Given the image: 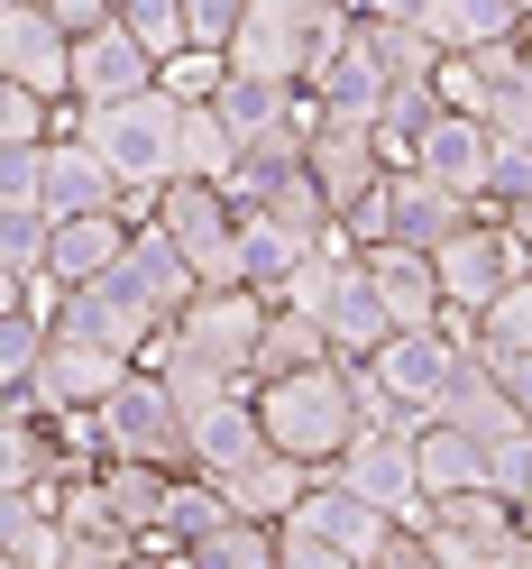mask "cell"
I'll return each mask as SVG.
<instances>
[{
  "label": "cell",
  "instance_id": "1",
  "mask_svg": "<svg viewBox=\"0 0 532 569\" xmlns=\"http://www.w3.org/2000/svg\"><path fill=\"white\" fill-rule=\"evenodd\" d=\"M74 129L120 166V184H129L120 211L129 221H157L165 184L184 174V101H174L165 83L138 92V101H74Z\"/></svg>",
  "mask_w": 532,
  "mask_h": 569
},
{
  "label": "cell",
  "instance_id": "2",
  "mask_svg": "<svg viewBox=\"0 0 532 569\" xmlns=\"http://www.w3.org/2000/svg\"><path fill=\"white\" fill-rule=\"evenodd\" d=\"M258 413H267V441H275V450H294L303 469H331V459L368 432L359 386H349V359L294 368V377H267V386H258Z\"/></svg>",
  "mask_w": 532,
  "mask_h": 569
},
{
  "label": "cell",
  "instance_id": "3",
  "mask_svg": "<svg viewBox=\"0 0 532 569\" xmlns=\"http://www.w3.org/2000/svg\"><path fill=\"white\" fill-rule=\"evenodd\" d=\"M101 441L111 459H148V469H193V405L174 396V386L138 359L120 377V396L101 405Z\"/></svg>",
  "mask_w": 532,
  "mask_h": 569
},
{
  "label": "cell",
  "instance_id": "4",
  "mask_svg": "<svg viewBox=\"0 0 532 569\" xmlns=\"http://www.w3.org/2000/svg\"><path fill=\"white\" fill-rule=\"evenodd\" d=\"M303 92H312V111H322V120H359V129L385 120V101H395V74H385V56H377V38H368V19H359V10H349L331 38H322V56H312Z\"/></svg>",
  "mask_w": 532,
  "mask_h": 569
},
{
  "label": "cell",
  "instance_id": "5",
  "mask_svg": "<svg viewBox=\"0 0 532 569\" xmlns=\"http://www.w3.org/2000/svg\"><path fill=\"white\" fill-rule=\"evenodd\" d=\"M486 202H469V193H450V184H432V174L422 166H395L377 184V202L359 211V221H349V239L359 248H377V239H404V248H441L450 230H469Z\"/></svg>",
  "mask_w": 532,
  "mask_h": 569
},
{
  "label": "cell",
  "instance_id": "6",
  "mask_svg": "<svg viewBox=\"0 0 532 569\" xmlns=\"http://www.w3.org/2000/svg\"><path fill=\"white\" fill-rule=\"evenodd\" d=\"M432 267H441V295L450 303H469V312H486L495 295H514V284L532 276V248L514 239V221H505V211H478V221L469 230H450L441 248H432Z\"/></svg>",
  "mask_w": 532,
  "mask_h": 569
},
{
  "label": "cell",
  "instance_id": "7",
  "mask_svg": "<svg viewBox=\"0 0 532 569\" xmlns=\"http://www.w3.org/2000/svg\"><path fill=\"white\" fill-rule=\"evenodd\" d=\"M157 230L193 258L202 284H248V276H239V202H230L221 184H193V174H174L165 202H157Z\"/></svg>",
  "mask_w": 532,
  "mask_h": 569
},
{
  "label": "cell",
  "instance_id": "8",
  "mask_svg": "<svg viewBox=\"0 0 532 569\" xmlns=\"http://www.w3.org/2000/svg\"><path fill=\"white\" fill-rule=\"evenodd\" d=\"M0 83L74 101V38H64V19L47 0H0Z\"/></svg>",
  "mask_w": 532,
  "mask_h": 569
},
{
  "label": "cell",
  "instance_id": "9",
  "mask_svg": "<svg viewBox=\"0 0 532 569\" xmlns=\"http://www.w3.org/2000/svg\"><path fill=\"white\" fill-rule=\"evenodd\" d=\"M129 368H138V359H120V349H101V340H64V331H56V340H47V368L28 377L19 396L38 405L47 422H56V413H101V405L120 396V377H129Z\"/></svg>",
  "mask_w": 532,
  "mask_h": 569
},
{
  "label": "cell",
  "instance_id": "10",
  "mask_svg": "<svg viewBox=\"0 0 532 569\" xmlns=\"http://www.w3.org/2000/svg\"><path fill=\"white\" fill-rule=\"evenodd\" d=\"M331 469L359 487L368 506H385L395 523H422V515H432V487H422V450H413V432H359V441L331 459Z\"/></svg>",
  "mask_w": 532,
  "mask_h": 569
},
{
  "label": "cell",
  "instance_id": "11",
  "mask_svg": "<svg viewBox=\"0 0 532 569\" xmlns=\"http://www.w3.org/2000/svg\"><path fill=\"white\" fill-rule=\"evenodd\" d=\"M422 532H432V551L450 569H486L495 551L523 532V506L495 487H469V496H432V515H422Z\"/></svg>",
  "mask_w": 532,
  "mask_h": 569
},
{
  "label": "cell",
  "instance_id": "12",
  "mask_svg": "<svg viewBox=\"0 0 532 569\" xmlns=\"http://www.w3.org/2000/svg\"><path fill=\"white\" fill-rule=\"evenodd\" d=\"M413 166L432 174V184H450V193H469V202H495V129L478 120V111H441L422 120V138H413Z\"/></svg>",
  "mask_w": 532,
  "mask_h": 569
},
{
  "label": "cell",
  "instance_id": "13",
  "mask_svg": "<svg viewBox=\"0 0 532 569\" xmlns=\"http://www.w3.org/2000/svg\"><path fill=\"white\" fill-rule=\"evenodd\" d=\"M303 166H312V184L331 193L340 221H359V211L377 202V184L395 174L385 148H377V129H359V120H322V129H312V148H303Z\"/></svg>",
  "mask_w": 532,
  "mask_h": 569
},
{
  "label": "cell",
  "instance_id": "14",
  "mask_svg": "<svg viewBox=\"0 0 532 569\" xmlns=\"http://www.w3.org/2000/svg\"><path fill=\"white\" fill-rule=\"evenodd\" d=\"M368 368L385 377V396H395L404 413H441L450 377L469 368V340H459V331H441V322H432V331H395V340H385Z\"/></svg>",
  "mask_w": 532,
  "mask_h": 569
},
{
  "label": "cell",
  "instance_id": "15",
  "mask_svg": "<svg viewBox=\"0 0 532 569\" xmlns=\"http://www.w3.org/2000/svg\"><path fill=\"white\" fill-rule=\"evenodd\" d=\"M285 523H303V532H322V542L331 551H349V560H377L385 542H395V515H385V506H368V496L359 487H349L340 469H322V478H312V496H303V506L285 515Z\"/></svg>",
  "mask_w": 532,
  "mask_h": 569
},
{
  "label": "cell",
  "instance_id": "16",
  "mask_svg": "<svg viewBox=\"0 0 532 569\" xmlns=\"http://www.w3.org/2000/svg\"><path fill=\"white\" fill-rule=\"evenodd\" d=\"M165 64L148 56V38H138L129 19H111L101 38H74V101H138L157 92Z\"/></svg>",
  "mask_w": 532,
  "mask_h": 569
},
{
  "label": "cell",
  "instance_id": "17",
  "mask_svg": "<svg viewBox=\"0 0 532 569\" xmlns=\"http://www.w3.org/2000/svg\"><path fill=\"white\" fill-rule=\"evenodd\" d=\"M120 202H129L120 166L101 157L83 129H64L47 148V211H56V221H83V211H120Z\"/></svg>",
  "mask_w": 532,
  "mask_h": 569
},
{
  "label": "cell",
  "instance_id": "18",
  "mask_svg": "<svg viewBox=\"0 0 532 569\" xmlns=\"http://www.w3.org/2000/svg\"><path fill=\"white\" fill-rule=\"evenodd\" d=\"M441 422L478 432L486 450H495V441H514V432H532V413L514 405V386H505V368H495L486 349H469V368L450 377V396H441Z\"/></svg>",
  "mask_w": 532,
  "mask_h": 569
},
{
  "label": "cell",
  "instance_id": "19",
  "mask_svg": "<svg viewBox=\"0 0 532 569\" xmlns=\"http://www.w3.org/2000/svg\"><path fill=\"white\" fill-rule=\"evenodd\" d=\"M368 276H377L385 312H395V331H432L441 312H450V295H441V267H432V248L377 239V248H368Z\"/></svg>",
  "mask_w": 532,
  "mask_h": 569
},
{
  "label": "cell",
  "instance_id": "20",
  "mask_svg": "<svg viewBox=\"0 0 532 569\" xmlns=\"http://www.w3.org/2000/svg\"><path fill=\"white\" fill-rule=\"evenodd\" d=\"M258 450H267V413H258V386H239V396H211V405H193V469L230 478V469H248Z\"/></svg>",
  "mask_w": 532,
  "mask_h": 569
},
{
  "label": "cell",
  "instance_id": "21",
  "mask_svg": "<svg viewBox=\"0 0 532 569\" xmlns=\"http://www.w3.org/2000/svg\"><path fill=\"white\" fill-rule=\"evenodd\" d=\"M322 331H331V349H340V359H377V349L395 340V312H385L377 276H368V248H359V258H349V276L331 284V303H322Z\"/></svg>",
  "mask_w": 532,
  "mask_h": 569
},
{
  "label": "cell",
  "instance_id": "22",
  "mask_svg": "<svg viewBox=\"0 0 532 569\" xmlns=\"http://www.w3.org/2000/svg\"><path fill=\"white\" fill-rule=\"evenodd\" d=\"M312 478H322V469H303L294 450H275V441H267V450L248 459V469H230L221 487H230V506H239L248 523H285L303 496H312Z\"/></svg>",
  "mask_w": 532,
  "mask_h": 569
},
{
  "label": "cell",
  "instance_id": "23",
  "mask_svg": "<svg viewBox=\"0 0 532 569\" xmlns=\"http://www.w3.org/2000/svg\"><path fill=\"white\" fill-rule=\"evenodd\" d=\"M138 221L129 211H83V221H56V284H101L129 258Z\"/></svg>",
  "mask_w": 532,
  "mask_h": 569
},
{
  "label": "cell",
  "instance_id": "24",
  "mask_svg": "<svg viewBox=\"0 0 532 569\" xmlns=\"http://www.w3.org/2000/svg\"><path fill=\"white\" fill-rule=\"evenodd\" d=\"M413 450H422V487H432V496L495 487V459H486V441H478V432H459V422H441V413L413 432Z\"/></svg>",
  "mask_w": 532,
  "mask_h": 569
},
{
  "label": "cell",
  "instance_id": "25",
  "mask_svg": "<svg viewBox=\"0 0 532 569\" xmlns=\"http://www.w3.org/2000/svg\"><path fill=\"white\" fill-rule=\"evenodd\" d=\"M174 478L184 469H148V459H111L101 469V496H111V515L138 532V542H157L165 532V496H174Z\"/></svg>",
  "mask_w": 532,
  "mask_h": 569
},
{
  "label": "cell",
  "instance_id": "26",
  "mask_svg": "<svg viewBox=\"0 0 532 569\" xmlns=\"http://www.w3.org/2000/svg\"><path fill=\"white\" fill-rule=\"evenodd\" d=\"M221 523H239L230 487L211 478V469H184V478H174V496H165V532H157V542L193 551V542H211V532H221Z\"/></svg>",
  "mask_w": 532,
  "mask_h": 569
},
{
  "label": "cell",
  "instance_id": "27",
  "mask_svg": "<svg viewBox=\"0 0 532 569\" xmlns=\"http://www.w3.org/2000/svg\"><path fill=\"white\" fill-rule=\"evenodd\" d=\"M322 359H340V349H331V331L312 322V312H294V303H267V340H258V386H267V377H294V368H322Z\"/></svg>",
  "mask_w": 532,
  "mask_h": 569
},
{
  "label": "cell",
  "instance_id": "28",
  "mask_svg": "<svg viewBox=\"0 0 532 569\" xmlns=\"http://www.w3.org/2000/svg\"><path fill=\"white\" fill-rule=\"evenodd\" d=\"M47 340H56V322L28 295H10V312H0V396H19V386L47 368Z\"/></svg>",
  "mask_w": 532,
  "mask_h": 569
},
{
  "label": "cell",
  "instance_id": "29",
  "mask_svg": "<svg viewBox=\"0 0 532 569\" xmlns=\"http://www.w3.org/2000/svg\"><path fill=\"white\" fill-rule=\"evenodd\" d=\"M441 38L450 47H523L532 38V10H523V0H450Z\"/></svg>",
  "mask_w": 532,
  "mask_h": 569
},
{
  "label": "cell",
  "instance_id": "30",
  "mask_svg": "<svg viewBox=\"0 0 532 569\" xmlns=\"http://www.w3.org/2000/svg\"><path fill=\"white\" fill-rule=\"evenodd\" d=\"M0 276L10 284L56 276V211H0Z\"/></svg>",
  "mask_w": 532,
  "mask_h": 569
},
{
  "label": "cell",
  "instance_id": "31",
  "mask_svg": "<svg viewBox=\"0 0 532 569\" xmlns=\"http://www.w3.org/2000/svg\"><path fill=\"white\" fill-rule=\"evenodd\" d=\"M184 174L193 184H230L239 174V138H230V120L211 101H184Z\"/></svg>",
  "mask_w": 532,
  "mask_h": 569
},
{
  "label": "cell",
  "instance_id": "32",
  "mask_svg": "<svg viewBox=\"0 0 532 569\" xmlns=\"http://www.w3.org/2000/svg\"><path fill=\"white\" fill-rule=\"evenodd\" d=\"M193 560H202V569H285V532L239 515V523L211 532V542H193Z\"/></svg>",
  "mask_w": 532,
  "mask_h": 569
},
{
  "label": "cell",
  "instance_id": "33",
  "mask_svg": "<svg viewBox=\"0 0 532 569\" xmlns=\"http://www.w3.org/2000/svg\"><path fill=\"white\" fill-rule=\"evenodd\" d=\"M120 19L138 28V38H148V56H157V64L193 47V10H184V0H120Z\"/></svg>",
  "mask_w": 532,
  "mask_h": 569
},
{
  "label": "cell",
  "instance_id": "34",
  "mask_svg": "<svg viewBox=\"0 0 532 569\" xmlns=\"http://www.w3.org/2000/svg\"><path fill=\"white\" fill-rule=\"evenodd\" d=\"M478 349H486V359H523V349H532V276L514 284V295H495V303H486Z\"/></svg>",
  "mask_w": 532,
  "mask_h": 569
},
{
  "label": "cell",
  "instance_id": "35",
  "mask_svg": "<svg viewBox=\"0 0 532 569\" xmlns=\"http://www.w3.org/2000/svg\"><path fill=\"white\" fill-rule=\"evenodd\" d=\"M174 101H221V83H230V56L221 47H184V56H165V74H157Z\"/></svg>",
  "mask_w": 532,
  "mask_h": 569
},
{
  "label": "cell",
  "instance_id": "36",
  "mask_svg": "<svg viewBox=\"0 0 532 569\" xmlns=\"http://www.w3.org/2000/svg\"><path fill=\"white\" fill-rule=\"evenodd\" d=\"M184 10H193V47H221V56H230V38L248 28L258 0H184Z\"/></svg>",
  "mask_w": 532,
  "mask_h": 569
},
{
  "label": "cell",
  "instance_id": "37",
  "mask_svg": "<svg viewBox=\"0 0 532 569\" xmlns=\"http://www.w3.org/2000/svg\"><path fill=\"white\" fill-rule=\"evenodd\" d=\"M532 193V138H495V211Z\"/></svg>",
  "mask_w": 532,
  "mask_h": 569
},
{
  "label": "cell",
  "instance_id": "38",
  "mask_svg": "<svg viewBox=\"0 0 532 569\" xmlns=\"http://www.w3.org/2000/svg\"><path fill=\"white\" fill-rule=\"evenodd\" d=\"M285 532V569H368V560H349V551H331L322 532H303V523H275Z\"/></svg>",
  "mask_w": 532,
  "mask_h": 569
},
{
  "label": "cell",
  "instance_id": "39",
  "mask_svg": "<svg viewBox=\"0 0 532 569\" xmlns=\"http://www.w3.org/2000/svg\"><path fill=\"white\" fill-rule=\"evenodd\" d=\"M486 459H495V496H514V506H523V487H532V432H514V441H495Z\"/></svg>",
  "mask_w": 532,
  "mask_h": 569
},
{
  "label": "cell",
  "instance_id": "40",
  "mask_svg": "<svg viewBox=\"0 0 532 569\" xmlns=\"http://www.w3.org/2000/svg\"><path fill=\"white\" fill-rule=\"evenodd\" d=\"M368 569H450V560L432 551V532H422V523H404V532H395V542H385Z\"/></svg>",
  "mask_w": 532,
  "mask_h": 569
},
{
  "label": "cell",
  "instance_id": "41",
  "mask_svg": "<svg viewBox=\"0 0 532 569\" xmlns=\"http://www.w3.org/2000/svg\"><path fill=\"white\" fill-rule=\"evenodd\" d=\"M349 10H359V19H413V28H432V38H441V10H450V0H349ZM450 47V38H441Z\"/></svg>",
  "mask_w": 532,
  "mask_h": 569
},
{
  "label": "cell",
  "instance_id": "42",
  "mask_svg": "<svg viewBox=\"0 0 532 569\" xmlns=\"http://www.w3.org/2000/svg\"><path fill=\"white\" fill-rule=\"evenodd\" d=\"M47 10L64 19V38H101V28L120 19V0H47Z\"/></svg>",
  "mask_w": 532,
  "mask_h": 569
},
{
  "label": "cell",
  "instance_id": "43",
  "mask_svg": "<svg viewBox=\"0 0 532 569\" xmlns=\"http://www.w3.org/2000/svg\"><path fill=\"white\" fill-rule=\"evenodd\" d=\"M495 368H505V386H514V405L532 413V349H523V359H495Z\"/></svg>",
  "mask_w": 532,
  "mask_h": 569
},
{
  "label": "cell",
  "instance_id": "44",
  "mask_svg": "<svg viewBox=\"0 0 532 569\" xmlns=\"http://www.w3.org/2000/svg\"><path fill=\"white\" fill-rule=\"evenodd\" d=\"M486 569H532V523H523V532H514V542H505V551H495Z\"/></svg>",
  "mask_w": 532,
  "mask_h": 569
},
{
  "label": "cell",
  "instance_id": "45",
  "mask_svg": "<svg viewBox=\"0 0 532 569\" xmlns=\"http://www.w3.org/2000/svg\"><path fill=\"white\" fill-rule=\"evenodd\" d=\"M165 560H174V542H138V551H129L120 569H165Z\"/></svg>",
  "mask_w": 532,
  "mask_h": 569
},
{
  "label": "cell",
  "instance_id": "46",
  "mask_svg": "<svg viewBox=\"0 0 532 569\" xmlns=\"http://www.w3.org/2000/svg\"><path fill=\"white\" fill-rule=\"evenodd\" d=\"M505 221H514V239L532 248V193H523V202H505Z\"/></svg>",
  "mask_w": 532,
  "mask_h": 569
},
{
  "label": "cell",
  "instance_id": "47",
  "mask_svg": "<svg viewBox=\"0 0 532 569\" xmlns=\"http://www.w3.org/2000/svg\"><path fill=\"white\" fill-rule=\"evenodd\" d=\"M523 523H532V487H523Z\"/></svg>",
  "mask_w": 532,
  "mask_h": 569
},
{
  "label": "cell",
  "instance_id": "48",
  "mask_svg": "<svg viewBox=\"0 0 532 569\" xmlns=\"http://www.w3.org/2000/svg\"><path fill=\"white\" fill-rule=\"evenodd\" d=\"M523 74H532V38H523Z\"/></svg>",
  "mask_w": 532,
  "mask_h": 569
},
{
  "label": "cell",
  "instance_id": "49",
  "mask_svg": "<svg viewBox=\"0 0 532 569\" xmlns=\"http://www.w3.org/2000/svg\"><path fill=\"white\" fill-rule=\"evenodd\" d=\"M523 10H532V0H523Z\"/></svg>",
  "mask_w": 532,
  "mask_h": 569
}]
</instances>
